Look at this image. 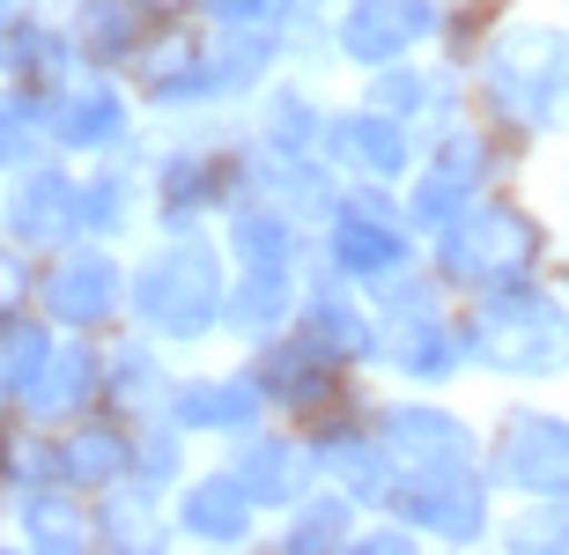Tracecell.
<instances>
[{
  "instance_id": "obj_14",
  "label": "cell",
  "mask_w": 569,
  "mask_h": 555,
  "mask_svg": "<svg viewBox=\"0 0 569 555\" xmlns=\"http://www.w3.org/2000/svg\"><path fill=\"white\" fill-rule=\"evenodd\" d=\"M333 259L356 281H385L392 267H400V245H392V230H370L362 215H340L333 222Z\"/></svg>"
},
{
  "instance_id": "obj_8",
  "label": "cell",
  "mask_w": 569,
  "mask_h": 555,
  "mask_svg": "<svg viewBox=\"0 0 569 555\" xmlns=\"http://www.w3.org/2000/svg\"><path fill=\"white\" fill-rule=\"evenodd\" d=\"M133 474V437L104 415H82V423L60 429V482L82 496H104Z\"/></svg>"
},
{
  "instance_id": "obj_22",
  "label": "cell",
  "mask_w": 569,
  "mask_h": 555,
  "mask_svg": "<svg viewBox=\"0 0 569 555\" xmlns=\"http://www.w3.org/2000/svg\"><path fill=\"white\" fill-rule=\"evenodd\" d=\"M0 245H8V222H0Z\"/></svg>"
},
{
  "instance_id": "obj_7",
  "label": "cell",
  "mask_w": 569,
  "mask_h": 555,
  "mask_svg": "<svg viewBox=\"0 0 569 555\" xmlns=\"http://www.w3.org/2000/svg\"><path fill=\"white\" fill-rule=\"evenodd\" d=\"M148 0H60V30L74 38L82 67H127L141 52V38L156 30Z\"/></svg>"
},
{
  "instance_id": "obj_3",
  "label": "cell",
  "mask_w": 569,
  "mask_h": 555,
  "mask_svg": "<svg viewBox=\"0 0 569 555\" xmlns=\"http://www.w3.org/2000/svg\"><path fill=\"white\" fill-rule=\"evenodd\" d=\"M0 222H8V245L22 252H60L82 237L74 222V171H67L60 156H38V163H22V171L0 178Z\"/></svg>"
},
{
  "instance_id": "obj_9",
  "label": "cell",
  "mask_w": 569,
  "mask_h": 555,
  "mask_svg": "<svg viewBox=\"0 0 569 555\" xmlns=\"http://www.w3.org/2000/svg\"><path fill=\"white\" fill-rule=\"evenodd\" d=\"M429 22H437V0H356L340 38H348L356 60L392 67L400 52H415V38H429Z\"/></svg>"
},
{
  "instance_id": "obj_11",
  "label": "cell",
  "mask_w": 569,
  "mask_h": 555,
  "mask_svg": "<svg viewBox=\"0 0 569 555\" xmlns=\"http://www.w3.org/2000/svg\"><path fill=\"white\" fill-rule=\"evenodd\" d=\"M38 156H52V141H44V97L22 82H0V178L38 163Z\"/></svg>"
},
{
  "instance_id": "obj_6",
  "label": "cell",
  "mask_w": 569,
  "mask_h": 555,
  "mask_svg": "<svg viewBox=\"0 0 569 555\" xmlns=\"http://www.w3.org/2000/svg\"><path fill=\"white\" fill-rule=\"evenodd\" d=\"M0 518H8V534H16L22 548H38V555H67V548H82V541H97V512H89V496L67 489V482L16 489L8 504H0Z\"/></svg>"
},
{
  "instance_id": "obj_15",
  "label": "cell",
  "mask_w": 569,
  "mask_h": 555,
  "mask_svg": "<svg viewBox=\"0 0 569 555\" xmlns=\"http://www.w3.org/2000/svg\"><path fill=\"white\" fill-rule=\"evenodd\" d=\"M259 415V393H244V385H186L178 393V423L192 429H244Z\"/></svg>"
},
{
  "instance_id": "obj_19",
  "label": "cell",
  "mask_w": 569,
  "mask_h": 555,
  "mask_svg": "<svg viewBox=\"0 0 569 555\" xmlns=\"http://www.w3.org/2000/svg\"><path fill=\"white\" fill-rule=\"evenodd\" d=\"M16 415V378H8V364H0V423Z\"/></svg>"
},
{
  "instance_id": "obj_1",
  "label": "cell",
  "mask_w": 569,
  "mask_h": 555,
  "mask_svg": "<svg viewBox=\"0 0 569 555\" xmlns=\"http://www.w3.org/2000/svg\"><path fill=\"white\" fill-rule=\"evenodd\" d=\"M127 311L156 334V341H200L222 311V281H214V252L208 245H170L127 275Z\"/></svg>"
},
{
  "instance_id": "obj_5",
  "label": "cell",
  "mask_w": 569,
  "mask_h": 555,
  "mask_svg": "<svg viewBox=\"0 0 569 555\" xmlns=\"http://www.w3.org/2000/svg\"><path fill=\"white\" fill-rule=\"evenodd\" d=\"M119 133H127V97L104 82V67L97 75H67L44 97V141H52V156H104V149H119Z\"/></svg>"
},
{
  "instance_id": "obj_21",
  "label": "cell",
  "mask_w": 569,
  "mask_h": 555,
  "mask_svg": "<svg viewBox=\"0 0 569 555\" xmlns=\"http://www.w3.org/2000/svg\"><path fill=\"white\" fill-rule=\"evenodd\" d=\"M148 8H186V0H148Z\"/></svg>"
},
{
  "instance_id": "obj_17",
  "label": "cell",
  "mask_w": 569,
  "mask_h": 555,
  "mask_svg": "<svg viewBox=\"0 0 569 555\" xmlns=\"http://www.w3.org/2000/svg\"><path fill=\"white\" fill-rule=\"evenodd\" d=\"M22 311H38V252L0 245V326L22 319Z\"/></svg>"
},
{
  "instance_id": "obj_18",
  "label": "cell",
  "mask_w": 569,
  "mask_h": 555,
  "mask_svg": "<svg viewBox=\"0 0 569 555\" xmlns=\"http://www.w3.org/2000/svg\"><path fill=\"white\" fill-rule=\"evenodd\" d=\"M340 518H348V504H340V496H311V504H303V518L289 526V541H296V548H326V541H340Z\"/></svg>"
},
{
  "instance_id": "obj_20",
  "label": "cell",
  "mask_w": 569,
  "mask_h": 555,
  "mask_svg": "<svg viewBox=\"0 0 569 555\" xmlns=\"http://www.w3.org/2000/svg\"><path fill=\"white\" fill-rule=\"evenodd\" d=\"M22 8H30V0H0V38H8V22H16Z\"/></svg>"
},
{
  "instance_id": "obj_12",
  "label": "cell",
  "mask_w": 569,
  "mask_h": 555,
  "mask_svg": "<svg viewBox=\"0 0 569 555\" xmlns=\"http://www.w3.org/2000/svg\"><path fill=\"white\" fill-rule=\"evenodd\" d=\"M127 215H133V192H127V178L111 171V163L74 171V222H82V237H119Z\"/></svg>"
},
{
  "instance_id": "obj_13",
  "label": "cell",
  "mask_w": 569,
  "mask_h": 555,
  "mask_svg": "<svg viewBox=\"0 0 569 555\" xmlns=\"http://www.w3.org/2000/svg\"><path fill=\"white\" fill-rule=\"evenodd\" d=\"M296 445H281V437H244L237 445V482L259 496V504H281V496H296Z\"/></svg>"
},
{
  "instance_id": "obj_16",
  "label": "cell",
  "mask_w": 569,
  "mask_h": 555,
  "mask_svg": "<svg viewBox=\"0 0 569 555\" xmlns=\"http://www.w3.org/2000/svg\"><path fill=\"white\" fill-rule=\"evenodd\" d=\"M333 149L340 156H356L362 171H400V156H407V141H400V127H392V119H348V127L333 133Z\"/></svg>"
},
{
  "instance_id": "obj_4",
  "label": "cell",
  "mask_w": 569,
  "mask_h": 555,
  "mask_svg": "<svg viewBox=\"0 0 569 555\" xmlns=\"http://www.w3.org/2000/svg\"><path fill=\"white\" fill-rule=\"evenodd\" d=\"M97 407H104V348H97V334H60L52 364L16 400V415H30L44 429H67V423H82V415H97Z\"/></svg>"
},
{
  "instance_id": "obj_10",
  "label": "cell",
  "mask_w": 569,
  "mask_h": 555,
  "mask_svg": "<svg viewBox=\"0 0 569 555\" xmlns=\"http://www.w3.org/2000/svg\"><path fill=\"white\" fill-rule=\"evenodd\" d=\"M252 504L259 496L237 482V474H208V482H192L186 496H178V512H186V526L200 541H244L252 534Z\"/></svg>"
},
{
  "instance_id": "obj_2",
  "label": "cell",
  "mask_w": 569,
  "mask_h": 555,
  "mask_svg": "<svg viewBox=\"0 0 569 555\" xmlns=\"http://www.w3.org/2000/svg\"><path fill=\"white\" fill-rule=\"evenodd\" d=\"M38 311L60 334H104L127 311V275L104 252V237H74V245L38 259Z\"/></svg>"
}]
</instances>
